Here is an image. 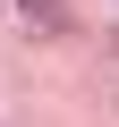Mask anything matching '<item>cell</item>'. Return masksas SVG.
I'll return each mask as SVG.
<instances>
[{
	"label": "cell",
	"mask_w": 119,
	"mask_h": 127,
	"mask_svg": "<svg viewBox=\"0 0 119 127\" xmlns=\"http://www.w3.org/2000/svg\"><path fill=\"white\" fill-rule=\"evenodd\" d=\"M17 9H26V17H34L43 34H60V26H68V9H60V0H17Z\"/></svg>",
	"instance_id": "cell-1"
}]
</instances>
